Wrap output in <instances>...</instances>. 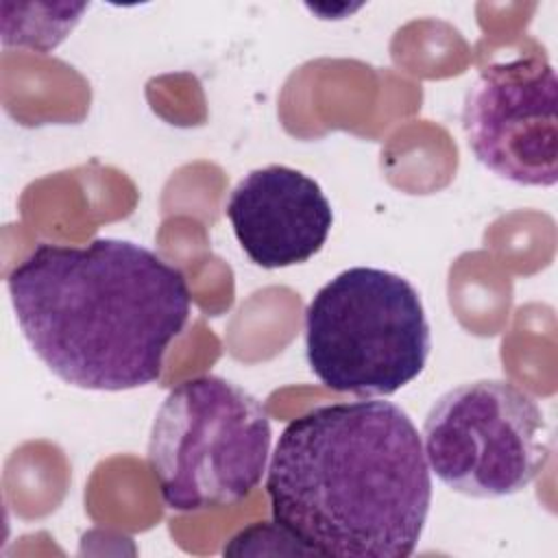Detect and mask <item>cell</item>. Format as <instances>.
<instances>
[{
    "label": "cell",
    "mask_w": 558,
    "mask_h": 558,
    "mask_svg": "<svg viewBox=\"0 0 558 558\" xmlns=\"http://www.w3.org/2000/svg\"><path fill=\"white\" fill-rule=\"evenodd\" d=\"M266 495L272 521L305 554L408 558L427 523L432 471L397 403H327L283 427Z\"/></svg>",
    "instance_id": "1"
},
{
    "label": "cell",
    "mask_w": 558,
    "mask_h": 558,
    "mask_svg": "<svg viewBox=\"0 0 558 558\" xmlns=\"http://www.w3.org/2000/svg\"><path fill=\"white\" fill-rule=\"evenodd\" d=\"M17 327L65 384L131 390L155 384L192 312L185 275L118 238L37 244L7 277Z\"/></svg>",
    "instance_id": "2"
},
{
    "label": "cell",
    "mask_w": 558,
    "mask_h": 558,
    "mask_svg": "<svg viewBox=\"0 0 558 558\" xmlns=\"http://www.w3.org/2000/svg\"><path fill=\"white\" fill-rule=\"evenodd\" d=\"M429 349L421 294L397 272L351 266L305 307L307 366L336 392L390 397L423 373Z\"/></svg>",
    "instance_id": "3"
},
{
    "label": "cell",
    "mask_w": 558,
    "mask_h": 558,
    "mask_svg": "<svg viewBox=\"0 0 558 558\" xmlns=\"http://www.w3.org/2000/svg\"><path fill=\"white\" fill-rule=\"evenodd\" d=\"M270 416L242 386L201 375L174 386L159 405L148 464L163 504L177 512L233 506L268 471Z\"/></svg>",
    "instance_id": "4"
},
{
    "label": "cell",
    "mask_w": 558,
    "mask_h": 558,
    "mask_svg": "<svg viewBox=\"0 0 558 558\" xmlns=\"http://www.w3.org/2000/svg\"><path fill=\"white\" fill-rule=\"evenodd\" d=\"M423 451L447 488L499 499L536 480L551 453V432L525 390L504 379H477L436 399L425 416Z\"/></svg>",
    "instance_id": "5"
},
{
    "label": "cell",
    "mask_w": 558,
    "mask_h": 558,
    "mask_svg": "<svg viewBox=\"0 0 558 558\" xmlns=\"http://www.w3.org/2000/svg\"><path fill=\"white\" fill-rule=\"evenodd\" d=\"M462 129L475 159L525 187L558 181V78L543 54L486 65L469 85Z\"/></svg>",
    "instance_id": "6"
},
{
    "label": "cell",
    "mask_w": 558,
    "mask_h": 558,
    "mask_svg": "<svg viewBox=\"0 0 558 558\" xmlns=\"http://www.w3.org/2000/svg\"><path fill=\"white\" fill-rule=\"evenodd\" d=\"M225 216L248 259L266 270L312 259L333 225V209L320 185L281 163L244 174L227 198Z\"/></svg>",
    "instance_id": "7"
}]
</instances>
